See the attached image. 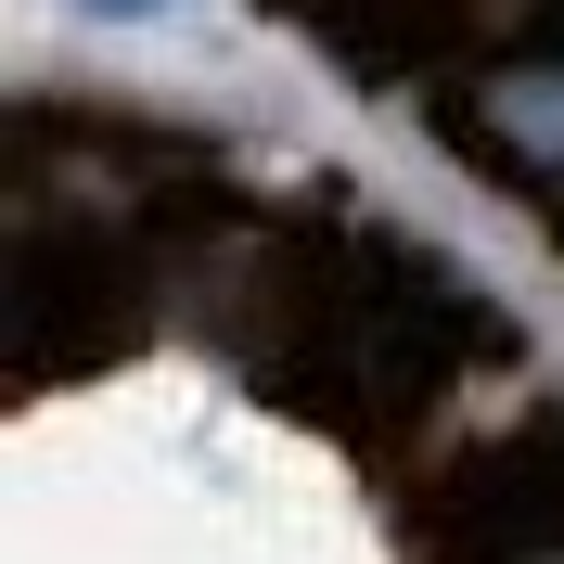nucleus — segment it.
Segmentation results:
<instances>
[{
	"mask_svg": "<svg viewBox=\"0 0 564 564\" xmlns=\"http://www.w3.org/2000/svg\"><path fill=\"white\" fill-rule=\"evenodd\" d=\"M104 13H154V0H104Z\"/></svg>",
	"mask_w": 564,
	"mask_h": 564,
	"instance_id": "f257e3e1",
	"label": "nucleus"
}]
</instances>
